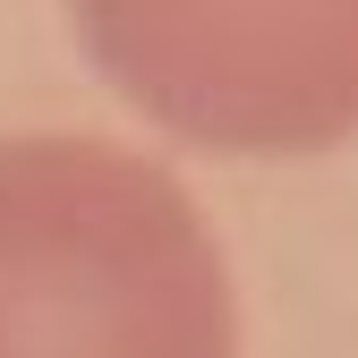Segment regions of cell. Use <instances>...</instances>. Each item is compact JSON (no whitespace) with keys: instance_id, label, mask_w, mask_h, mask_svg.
<instances>
[{"instance_id":"2","label":"cell","mask_w":358,"mask_h":358,"mask_svg":"<svg viewBox=\"0 0 358 358\" xmlns=\"http://www.w3.org/2000/svg\"><path fill=\"white\" fill-rule=\"evenodd\" d=\"M94 69L205 154H333L358 137V0H69Z\"/></svg>"},{"instance_id":"1","label":"cell","mask_w":358,"mask_h":358,"mask_svg":"<svg viewBox=\"0 0 358 358\" xmlns=\"http://www.w3.org/2000/svg\"><path fill=\"white\" fill-rule=\"evenodd\" d=\"M0 358H239L196 196L111 137H0Z\"/></svg>"}]
</instances>
